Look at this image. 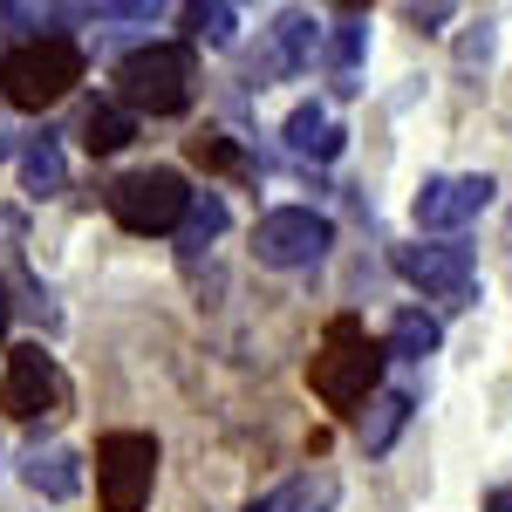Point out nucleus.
I'll use <instances>...</instances> for the list:
<instances>
[{"instance_id": "nucleus-1", "label": "nucleus", "mask_w": 512, "mask_h": 512, "mask_svg": "<svg viewBox=\"0 0 512 512\" xmlns=\"http://www.w3.org/2000/svg\"><path fill=\"white\" fill-rule=\"evenodd\" d=\"M117 103L130 117H178L192 103V48L185 41H151L117 62Z\"/></svg>"}, {"instance_id": "nucleus-2", "label": "nucleus", "mask_w": 512, "mask_h": 512, "mask_svg": "<svg viewBox=\"0 0 512 512\" xmlns=\"http://www.w3.org/2000/svg\"><path fill=\"white\" fill-rule=\"evenodd\" d=\"M383 362H390V349H376V342L362 335V321L342 315L335 328H328V342L315 349V362H308V383H315V396L328 403V410H355V403L376 396Z\"/></svg>"}, {"instance_id": "nucleus-3", "label": "nucleus", "mask_w": 512, "mask_h": 512, "mask_svg": "<svg viewBox=\"0 0 512 512\" xmlns=\"http://www.w3.org/2000/svg\"><path fill=\"white\" fill-rule=\"evenodd\" d=\"M76 82H82V48L69 35L21 41V48L0 55V89H7L14 110H48V103H62Z\"/></svg>"}, {"instance_id": "nucleus-4", "label": "nucleus", "mask_w": 512, "mask_h": 512, "mask_svg": "<svg viewBox=\"0 0 512 512\" xmlns=\"http://www.w3.org/2000/svg\"><path fill=\"white\" fill-rule=\"evenodd\" d=\"M151 478H158V437L151 431L96 437V506L103 512H144Z\"/></svg>"}, {"instance_id": "nucleus-5", "label": "nucleus", "mask_w": 512, "mask_h": 512, "mask_svg": "<svg viewBox=\"0 0 512 512\" xmlns=\"http://www.w3.org/2000/svg\"><path fill=\"white\" fill-rule=\"evenodd\" d=\"M103 198H110V219H117L123 233H178V219H185V205H192L185 178H178V171H164V164L117 178Z\"/></svg>"}, {"instance_id": "nucleus-6", "label": "nucleus", "mask_w": 512, "mask_h": 512, "mask_svg": "<svg viewBox=\"0 0 512 512\" xmlns=\"http://www.w3.org/2000/svg\"><path fill=\"white\" fill-rule=\"evenodd\" d=\"M328 246H335V226L321 219L315 205H280L267 212L260 226H253V253H260V267H315L328 260Z\"/></svg>"}, {"instance_id": "nucleus-7", "label": "nucleus", "mask_w": 512, "mask_h": 512, "mask_svg": "<svg viewBox=\"0 0 512 512\" xmlns=\"http://www.w3.org/2000/svg\"><path fill=\"white\" fill-rule=\"evenodd\" d=\"M62 403H69V383L55 369V355H41V342L7 355V369H0V417L35 424V417H55Z\"/></svg>"}, {"instance_id": "nucleus-8", "label": "nucleus", "mask_w": 512, "mask_h": 512, "mask_svg": "<svg viewBox=\"0 0 512 512\" xmlns=\"http://www.w3.org/2000/svg\"><path fill=\"white\" fill-rule=\"evenodd\" d=\"M396 274L410 280V287H424L431 301H451V308H465L478 301V267H472V246H451V239H417V246H396Z\"/></svg>"}, {"instance_id": "nucleus-9", "label": "nucleus", "mask_w": 512, "mask_h": 512, "mask_svg": "<svg viewBox=\"0 0 512 512\" xmlns=\"http://www.w3.org/2000/svg\"><path fill=\"white\" fill-rule=\"evenodd\" d=\"M492 192H499V185H492L485 171H472V178H424V192H417L410 212H417L424 233H458V226H472L478 212L492 205Z\"/></svg>"}, {"instance_id": "nucleus-10", "label": "nucleus", "mask_w": 512, "mask_h": 512, "mask_svg": "<svg viewBox=\"0 0 512 512\" xmlns=\"http://www.w3.org/2000/svg\"><path fill=\"white\" fill-rule=\"evenodd\" d=\"M21 185H28V198H62L69 192V151H62L55 130L21 137Z\"/></svg>"}, {"instance_id": "nucleus-11", "label": "nucleus", "mask_w": 512, "mask_h": 512, "mask_svg": "<svg viewBox=\"0 0 512 512\" xmlns=\"http://www.w3.org/2000/svg\"><path fill=\"white\" fill-rule=\"evenodd\" d=\"M335 492H342V485L328 472H301V478H287V485H274V492H260L246 512H328Z\"/></svg>"}, {"instance_id": "nucleus-12", "label": "nucleus", "mask_w": 512, "mask_h": 512, "mask_svg": "<svg viewBox=\"0 0 512 512\" xmlns=\"http://www.w3.org/2000/svg\"><path fill=\"white\" fill-rule=\"evenodd\" d=\"M28 485H35L41 499H76L82 492V458L69 444H48V451H28Z\"/></svg>"}, {"instance_id": "nucleus-13", "label": "nucleus", "mask_w": 512, "mask_h": 512, "mask_svg": "<svg viewBox=\"0 0 512 512\" xmlns=\"http://www.w3.org/2000/svg\"><path fill=\"white\" fill-rule=\"evenodd\" d=\"M280 137H287V151H294V158H315V164H328L335 151H342V130L328 123V110H321V103H301V110L287 117V130H280Z\"/></svg>"}, {"instance_id": "nucleus-14", "label": "nucleus", "mask_w": 512, "mask_h": 512, "mask_svg": "<svg viewBox=\"0 0 512 512\" xmlns=\"http://www.w3.org/2000/svg\"><path fill=\"white\" fill-rule=\"evenodd\" d=\"M226 233V198L219 192H192V205H185V219H178V253H185V260H198V253H205V246H212V239Z\"/></svg>"}, {"instance_id": "nucleus-15", "label": "nucleus", "mask_w": 512, "mask_h": 512, "mask_svg": "<svg viewBox=\"0 0 512 512\" xmlns=\"http://www.w3.org/2000/svg\"><path fill=\"white\" fill-rule=\"evenodd\" d=\"M130 130H137V117H130L123 103H89V110H82V151H89V158H110V151L130 144Z\"/></svg>"}, {"instance_id": "nucleus-16", "label": "nucleus", "mask_w": 512, "mask_h": 512, "mask_svg": "<svg viewBox=\"0 0 512 512\" xmlns=\"http://www.w3.org/2000/svg\"><path fill=\"white\" fill-rule=\"evenodd\" d=\"M403 424H410V396L376 390V396H369V410H362V424H355V437H362V451H390Z\"/></svg>"}, {"instance_id": "nucleus-17", "label": "nucleus", "mask_w": 512, "mask_h": 512, "mask_svg": "<svg viewBox=\"0 0 512 512\" xmlns=\"http://www.w3.org/2000/svg\"><path fill=\"white\" fill-rule=\"evenodd\" d=\"M362 41H369L362 14H335V35H328V69H335V89H342V96H355V89H362V82H355Z\"/></svg>"}, {"instance_id": "nucleus-18", "label": "nucleus", "mask_w": 512, "mask_h": 512, "mask_svg": "<svg viewBox=\"0 0 512 512\" xmlns=\"http://www.w3.org/2000/svg\"><path fill=\"white\" fill-rule=\"evenodd\" d=\"M437 342H444V328H437V315H424V308H403V315L390 321V355L396 362H424Z\"/></svg>"}, {"instance_id": "nucleus-19", "label": "nucleus", "mask_w": 512, "mask_h": 512, "mask_svg": "<svg viewBox=\"0 0 512 512\" xmlns=\"http://www.w3.org/2000/svg\"><path fill=\"white\" fill-rule=\"evenodd\" d=\"M315 41H321L315 14H280L274 48H280V62H287V69H308V62H315Z\"/></svg>"}, {"instance_id": "nucleus-20", "label": "nucleus", "mask_w": 512, "mask_h": 512, "mask_svg": "<svg viewBox=\"0 0 512 512\" xmlns=\"http://www.w3.org/2000/svg\"><path fill=\"white\" fill-rule=\"evenodd\" d=\"M185 28H192V41L233 48V35H239V14L226 7V0H198V7H185Z\"/></svg>"}, {"instance_id": "nucleus-21", "label": "nucleus", "mask_w": 512, "mask_h": 512, "mask_svg": "<svg viewBox=\"0 0 512 512\" xmlns=\"http://www.w3.org/2000/svg\"><path fill=\"white\" fill-rule=\"evenodd\" d=\"M55 21H69V7H21V0H0V28H28V41L62 35Z\"/></svg>"}, {"instance_id": "nucleus-22", "label": "nucleus", "mask_w": 512, "mask_h": 512, "mask_svg": "<svg viewBox=\"0 0 512 512\" xmlns=\"http://www.w3.org/2000/svg\"><path fill=\"white\" fill-rule=\"evenodd\" d=\"M192 164H205V171H246V158H239L233 137H219V130H205V137H192Z\"/></svg>"}, {"instance_id": "nucleus-23", "label": "nucleus", "mask_w": 512, "mask_h": 512, "mask_svg": "<svg viewBox=\"0 0 512 512\" xmlns=\"http://www.w3.org/2000/svg\"><path fill=\"white\" fill-rule=\"evenodd\" d=\"M492 62V21H478L472 35L458 41V69H485Z\"/></svg>"}, {"instance_id": "nucleus-24", "label": "nucleus", "mask_w": 512, "mask_h": 512, "mask_svg": "<svg viewBox=\"0 0 512 512\" xmlns=\"http://www.w3.org/2000/svg\"><path fill=\"white\" fill-rule=\"evenodd\" d=\"M403 21H410V28H444L451 7H444V0H431V7H403Z\"/></svg>"}, {"instance_id": "nucleus-25", "label": "nucleus", "mask_w": 512, "mask_h": 512, "mask_svg": "<svg viewBox=\"0 0 512 512\" xmlns=\"http://www.w3.org/2000/svg\"><path fill=\"white\" fill-rule=\"evenodd\" d=\"M14 239H21V212H7V205H0V246H14Z\"/></svg>"}, {"instance_id": "nucleus-26", "label": "nucleus", "mask_w": 512, "mask_h": 512, "mask_svg": "<svg viewBox=\"0 0 512 512\" xmlns=\"http://www.w3.org/2000/svg\"><path fill=\"white\" fill-rule=\"evenodd\" d=\"M7 321H14V294H7V280H0V342H7Z\"/></svg>"}, {"instance_id": "nucleus-27", "label": "nucleus", "mask_w": 512, "mask_h": 512, "mask_svg": "<svg viewBox=\"0 0 512 512\" xmlns=\"http://www.w3.org/2000/svg\"><path fill=\"white\" fill-rule=\"evenodd\" d=\"M485 512H512V485H499V492L485 499Z\"/></svg>"}, {"instance_id": "nucleus-28", "label": "nucleus", "mask_w": 512, "mask_h": 512, "mask_svg": "<svg viewBox=\"0 0 512 512\" xmlns=\"http://www.w3.org/2000/svg\"><path fill=\"white\" fill-rule=\"evenodd\" d=\"M7 158H21V151H14V130L0 123V164H7Z\"/></svg>"}]
</instances>
